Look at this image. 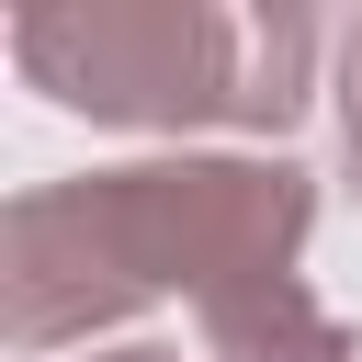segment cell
Masks as SVG:
<instances>
[{
	"label": "cell",
	"mask_w": 362,
	"mask_h": 362,
	"mask_svg": "<svg viewBox=\"0 0 362 362\" xmlns=\"http://www.w3.org/2000/svg\"><path fill=\"white\" fill-rule=\"evenodd\" d=\"M317 181L294 158H136L45 181L0 215V317L11 351H68L170 294L215 305L260 272H294Z\"/></svg>",
	"instance_id": "obj_1"
},
{
	"label": "cell",
	"mask_w": 362,
	"mask_h": 362,
	"mask_svg": "<svg viewBox=\"0 0 362 362\" xmlns=\"http://www.w3.org/2000/svg\"><path fill=\"white\" fill-rule=\"evenodd\" d=\"M11 68L90 124H249L283 136L305 113L317 23L294 0H34L11 11Z\"/></svg>",
	"instance_id": "obj_2"
},
{
	"label": "cell",
	"mask_w": 362,
	"mask_h": 362,
	"mask_svg": "<svg viewBox=\"0 0 362 362\" xmlns=\"http://www.w3.org/2000/svg\"><path fill=\"white\" fill-rule=\"evenodd\" d=\"M204 362H362V351L305 294V272H260V283L204 305Z\"/></svg>",
	"instance_id": "obj_3"
},
{
	"label": "cell",
	"mask_w": 362,
	"mask_h": 362,
	"mask_svg": "<svg viewBox=\"0 0 362 362\" xmlns=\"http://www.w3.org/2000/svg\"><path fill=\"white\" fill-rule=\"evenodd\" d=\"M339 147H351V181H362V23L339 34Z\"/></svg>",
	"instance_id": "obj_4"
},
{
	"label": "cell",
	"mask_w": 362,
	"mask_h": 362,
	"mask_svg": "<svg viewBox=\"0 0 362 362\" xmlns=\"http://www.w3.org/2000/svg\"><path fill=\"white\" fill-rule=\"evenodd\" d=\"M90 362H181V351H147V339H136V351H90Z\"/></svg>",
	"instance_id": "obj_5"
}]
</instances>
